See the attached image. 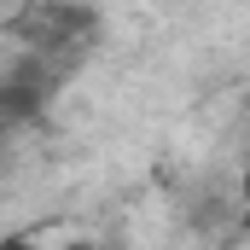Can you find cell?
I'll list each match as a JSON object with an SVG mask.
<instances>
[{
	"label": "cell",
	"instance_id": "cell-1",
	"mask_svg": "<svg viewBox=\"0 0 250 250\" xmlns=\"http://www.w3.org/2000/svg\"><path fill=\"white\" fill-rule=\"evenodd\" d=\"M0 250H35V245H23V239H6V245H0Z\"/></svg>",
	"mask_w": 250,
	"mask_h": 250
},
{
	"label": "cell",
	"instance_id": "cell-2",
	"mask_svg": "<svg viewBox=\"0 0 250 250\" xmlns=\"http://www.w3.org/2000/svg\"><path fill=\"white\" fill-rule=\"evenodd\" d=\"M245 192H250V181H245Z\"/></svg>",
	"mask_w": 250,
	"mask_h": 250
}]
</instances>
